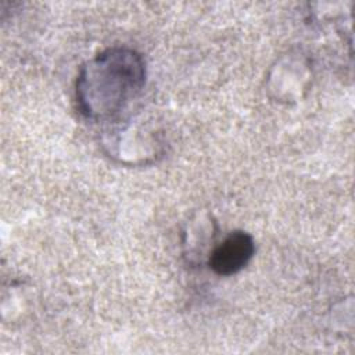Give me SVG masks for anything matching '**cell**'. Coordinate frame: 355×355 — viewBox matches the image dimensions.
Returning a JSON list of instances; mask_svg holds the SVG:
<instances>
[{
  "label": "cell",
  "mask_w": 355,
  "mask_h": 355,
  "mask_svg": "<svg viewBox=\"0 0 355 355\" xmlns=\"http://www.w3.org/2000/svg\"><path fill=\"white\" fill-rule=\"evenodd\" d=\"M144 79L146 65L139 53L128 47L107 49L78 75V108L90 119L111 118L143 87Z\"/></svg>",
  "instance_id": "obj_1"
},
{
  "label": "cell",
  "mask_w": 355,
  "mask_h": 355,
  "mask_svg": "<svg viewBox=\"0 0 355 355\" xmlns=\"http://www.w3.org/2000/svg\"><path fill=\"white\" fill-rule=\"evenodd\" d=\"M254 252L255 243L252 236L243 230H234L214 248L208 265L219 276H232L247 266Z\"/></svg>",
  "instance_id": "obj_2"
}]
</instances>
